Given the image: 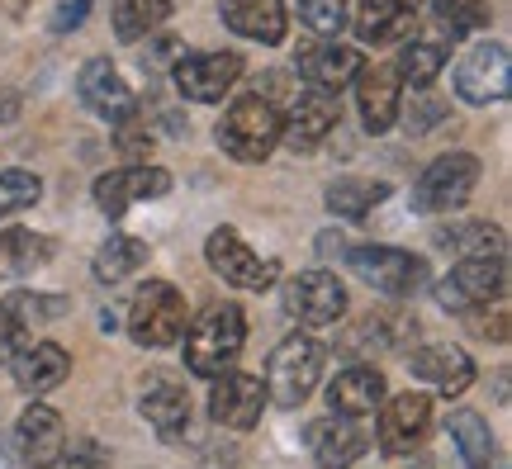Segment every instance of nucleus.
<instances>
[{
  "label": "nucleus",
  "mask_w": 512,
  "mask_h": 469,
  "mask_svg": "<svg viewBox=\"0 0 512 469\" xmlns=\"http://www.w3.org/2000/svg\"><path fill=\"white\" fill-rule=\"evenodd\" d=\"M280 143V109L266 95H238L228 114L219 119V147L223 157H233L242 166L266 162Z\"/></svg>",
  "instance_id": "f03ea898"
},
{
  "label": "nucleus",
  "mask_w": 512,
  "mask_h": 469,
  "mask_svg": "<svg viewBox=\"0 0 512 469\" xmlns=\"http://www.w3.org/2000/svg\"><path fill=\"white\" fill-rule=\"evenodd\" d=\"M38 195H43V181H38L34 171H0V223L10 214L34 209Z\"/></svg>",
  "instance_id": "72a5a7b5"
},
{
  "label": "nucleus",
  "mask_w": 512,
  "mask_h": 469,
  "mask_svg": "<svg viewBox=\"0 0 512 469\" xmlns=\"http://www.w3.org/2000/svg\"><path fill=\"white\" fill-rule=\"evenodd\" d=\"M323 199H328V209L337 218H351V223H356V218H366L375 204L389 199V185L384 181H332Z\"/></svg>",
  "instance_id": "473e14b6"
},
{
  "label": "nucleus",
  "mask_w": 512,
  "mask_h": 469,
  "mask_svg": "<svg viewBox=\"0 0 512 469\" xmlns=\"http://www.w3.org/2000/svg\"><path fill=\"white\" fill-rule=\"evenodd\" d=\"M285 313L304 327H328L347 313V289L332 271H304L285 285Z\"/></svg>",
  "instance_id": "9b49d317"
},
{
  "label": "nucleus",
  "mask_w": 512,
  "mask_h": 469,
  "mask_svg": "<svg viewBox=\"0 0 512 469\" xmlns=\"http://www.w3.org/2000/svg\"><path fill=\"white\" fill-rule=\"evenodd\" d=\"M418 29V0H361L356 10V38L370 48L399 43Z\"/></svg>",
  "instance_id": "4be33fe9"
},
{
  "label": "nucleus",
  "mask_w": 512,
  "mask_h": 469,
  "mask_svg": "<svg viewBox=\"0 0 512 469\" xmlns=\"http://www.w3.org/2000/svg\"><path fill=\"white\" fill-rule=\"evenodd\" d=\"M242 342H247V318H242L238 304L204 308L200 318L185 327V370L214 379L242 356Z\"/></svg>",
  "instance_id": "f257e3e1"
},
{
  "label": "nucleus",
  "mask_w": 512,
  "mask_h": 469,
  "mask_svg": "<svg viewBox=\"0 0 512 469\" xmlns=\"http://www.w3.org/2000/svg\"><path fill=\"white\" fill-rule=\"evenodd\" d=\"M413 105H408V119H413V133H422L427 124H437L441 119V100L437 95H427V86H413Z\"/></svg>",
  "instance_id": "e433bc0d"
},
{
  "label": "nucleus",
  "mask_w": 512,
  "mask_h": 469,
  "mask_svg": "<svg viewBox=\"0 0 512 469\" xmlns=\"http://www.w3.org/2000/svg\"><path fill=\"white\" fill-rule=\"evenodd\" d=\"M441 67H446V43L441 38H413V43H403L399 62H394L399 81H408V86H432Z\"/></svg>",
  "instance_id": "2f4dec72"
},
{
  "label": "nucleus",
  "mask_w": 512,
  "mask_h": 469,
  "mask_svg": "<svg viewBox=\"0 0 512 469\" xmlns=\"http://www.w3.org/2000/svg\"><path fill=\"white\" fill-rule=\"evenodd\" d=\"M437 247H441V252H456V256H503V252H508L503 233H498L494 223H484V218L437 228Z\"/></svg>",
  "instance_id": "c85d7f7f"
},
{
  "label": "nucleus",
  "mask_w": 512,
  "mask_h": 469,
  "mask_svg": "<svg viewBox=\"0 0 512 469\" xmlns=\"http://www.w3.org/2000/svg\"><path fill=\"white\" fill-rule=\"evenodd\" d=\"M19 337H24V327L10 318V308H0V365L19 351Z\"/></svg>",
  "instance_id": "58836bf2"
},
{
  "label": "nucleus",
  "mask_w": 512,
  "mask_h": 469,
  "mask_svg": "<svg viewBox=\"0 0 512 469\" xmlns=\"http://www.w3.org/2000/svg\"><path fill=\"white\" fill-rule=\"evenodd\" d=\"M204 261H209V271L214 275H223L228 285H242V289H271L275 280H280V266H275V261H261L233 228L209 233V242H204Z\"/></svg>",
  "instance_id": "9d476101"
},
{
  "label": "nucleus",
  "mask_w": 512,
  "mask_h": 469,
  "mask_svg": "<svg viewBox=\"0 0 512 469\" xmlns=\"http://www.w3.org/2000/svg\"><path fill=\"white\" fill-rule=\"evenodd\" d=\"M441 24L451 29V38L479 34V29H489V5H484V0H456V5L441 15Z\"/></svg>",
  "instance_id": "c9c22d12"
},
{
  "label": "nucleus",
  "mask_w": 512,
  "mask_h": 469,
  "mask_svg": "<svg viewBox=\"0 0 512 469\" xmlns=\"http://www.w3.org/2000/svg\"><path fill=\"white\" fill-rule=\"evenodd\" d=\"M143 417L157 427V436L166 441H176V436L190 432V394H185L181 384H171V379H152L143 389Z\"/></svg>",
  "instance_id": "a878e982"
},
{
  "label": "nucleus",
  "mask_w": 512,
  "mask_h": 469,
  "mask_svg": "<svg viewBox=\"0 0 512 469\" xmlns=\"http://www.w3.org/2000/svg\"><path fill=\"white\" fill-rule=\"evenodd\" d=\"M304 441H309L313 465L318 469H351L370 451V436L361 432V417H342V413L309 422Z\"/></svg>",
  "instance_id": "dca6fc26"
},
{
  "label": "nucleus",
  "mask_w": 512,
  "mask_h": 469,
  "mask_svg": "<svg viewBox=\"0 0 512 469\" xmlns=\"http://www.w3.org/2000/svg\"><path fill=\"white\" fill-rule=\"evenodd\" d=\"M76 95H81V105L100 114V119H110V124H128L133 114H138V95L128 91V81L114 72V62L105 57H91L81 76H76Z\"/></svg>",
  "instance_id": "2eb2a0df"
},
{
  "label": "nucleus",
  "mask_w": 512,
  "mask_h": 469,
  "mask_svg": "<svg viewBox=\"0 0 512 469\" xmlns=\"http://www.w3.org/2000/svg\"><path fill=\"white\" fill-rule=\"evenodd\" d=\"M67 375H72V356L57 342H29L15 351V379L24 394H53Z\"/></svg>",
  "instance_id": "b1692460"
},
{
  "label": "nucleus",
  "mask_w": 512,
  "mask_h": 469,
  "mask_svg": "<svg viewBox=\"0 0 512 469\" xmlns=\"http://www.w3.org/2000/svg\"><path fill=\"white\" fill-rule=\"evenodd\" d=\"M86 10H91V0H67L62 10L53 15V34H67V29H76L81 19H86Z\"/></svg>",
  "instance_id": "ea45409f"
},
{
  "label": "nucleus",
  "mask_w": 512,
  "mask_h": 469,
  "mask_svg": "<svg viewBox=\"0 0 512 469\" xmlns=\"http://www.w3.org/2000/svg\"><path fill=\"white\" fill-rule=\"evenodd\" d=\"M67 446V427H62V417L53 413V408H43V403H34V408H24V417L15 422V455L24 460V465L43 469L48 460H57V451Z\"/></svg>",
  "instance_id": "412c9836"
},
{
  "label": "nucleus",
  "mask_w": 512,
  "mask_h": 469,
  "mask_svg": "<svg viewBox=\"0 0 512 469\" xmlns=\"http://www.w3.org/2000/svg\"><path fill=\"white\" fill-rule=\"evenodd\" d=\"M446 432H451V441H456L460 469H489L494 465V432H489V422H484L479 413H470V408L451 413Z\"/></svg>",
  "instance_id": "cd10ccee"
},
{
  "label": "nucleus",
  "mask_w": 512,
  "mask_h": 469,
  "mask_svg": "<svg viewBox=\"0 0 512 469\" xmlns=\"http://www.w3.org/2000/svg\"><path fill=\"white\" fill-rule=\"evenodd\" d=\"M261 408H266V384L247 370H219L214 384H209V417L219 427H233V432H252L261 422Z\"/></svg>",
  "instance_id": "1a4fd4ad"
},
{
  "label": "nucleus",
  "mask_w": 512,
  "mask_h": 469,
  "mask_svg": "<svg viewBox=\"0 0 512 469\" xmlns=\"http://www.w3.org/2000/svg\"><path fill=\"white\" fill-rule=\"evenodd\" d=\"M318 375H323V346L313 337H285L266 361V403L290 413L318 389Z\"/></svg>",
  "instance_id": "7ed1b4c3"
},
{
  "label": "nucleus",
  "mask_w": 512,
  "mask_h": 469,
  "mask_svg": "<svg viewBox=\"0 0 512 469\" xmlns=\"http://www.w3.org/2000/svg\"><path fill=\"white\" fill-rule=\"evenodd\" d=\"M219 10L233 34L252 38V43H266V48H275L285 38V24H290L285 0H223Z\"/></svg>",
  "instance_id": "5701e85b"
},
{
  "label": "nucleus",
  "mask_w": 512,
  "mask_h": 469,
  "mask_svg": "<svg viewBox=\"0 0 512 469\" xmlns=\"http://www.w3.org/2000/svg\"><path fill=\"white\" fill-rule=\"evenodd\" d=\"M242 76V57L238 53H185L176 62V91L185 100H200V105H214L238 86Z\"/></svg>",
  "instance_id": "4468645a"
},
{
  "label": "nucleus",
  "mask_w": 512,
  "mask_h": 469,
  "mask_svg": "<svg viewBox=\"0 0 512 469\" xmlns=\"http://www.w3.org/2000/svg\"><path fill=\"white\" fill-rule=\"evenodd\" d=\"M413 375H418L422 384H432L437 394L460 398L475 384V361H470L465 346L432 342V346H422V351H413Z\"/></svg>",
  "instance_id": "6ab92c4d"
},
{
  "label": "nucleus",
  "mask_w": 512,
  "mask_h": 469,
  "mask_svg": "<svg viewBox=\"0 0 512 469\" xmlns=\"http://www.w3.org/2000/svg\"><path fill=\"white\" fill-rule=\"evenodd\" d=\"M43 469H100V455H95V446H76V451H57V460H48Z\"/></svg>",
  "instance_id": "4c0bfd02"
},
{
  "label": "nucleus",
  "mask_w": 512,
  "mask_h": 469,
  "mask_svg": "<svg viewBox=\"0 0 512 469\" xmlns=\"http://www.w3.org/2000/svg\"><path fill=\"white\" fill-rule=\"evenodd\" d=\"M147 261V242L138 237H124V233H110V242L95 252V280H105V285H119L128 275L138 271Z\"/></svg>",
  "instance_id": "7c9ffc66"
},
{
  "label": "nucleus",
  "mask_w": 512,
  "mask_h": 469,
  "mask_svg": "<svg viewBox=\"0 0 512 469\" xmlns=\"http://www.w3.org/2000/svg\"><path fill=\"white\" fill-rule=\"evenodd\" d=\"M337 128V95L332 91H304L290 105V114H280V138L294 147V152H313V147Z\"/></svg>",
  "instance_id": "a211bd4d"
},
{
  "label": "nucleus",
  "mask_w": 512,
  "mask_h": 469,
  "mask_svg": "<svg viewBox=\"0 0 512 469\" xmlns=\"http://www.w3.org/2000/svg\"><path fill=\"white\" fill-rule=\"evenodd\" d=\"M128 337L147 351H162L176 337H185V299L176 285L166 280H147L138 289V299L128 308Z\"/></svg>",
  "instance_id": "39448f33"
},
{
  "label": "nucleus",
  "mask_w": 512,
  "mask_h": 469,
  "mask_svg": "<svg viewBox=\"0 0 512 469\" xmlns=\"http://www.w3.org/2000/svg\"><path fill=\"white\" fill-rule=\"evenodd\" d=\"M356 109H361V124L370 128V133H389V128L399 124L403 114V81L394 67H384V62H375V67H361L356 72Z\"/></svg>",
  "instance_id": "f3484780"
},
{
  "label": "nucleus",
  "mask_w": 512,
  "mask_h": 469,
  "mask_svg": "<svg viewBox=\"0 0 512 469\" xmlns=\"http://www.w3.org/2000/svg\"><path fill=\"white\" fill-rule=\"evenodd\" d=\"M432 427V398L427 394H399L389 398L380 413V451L384 455H408Z\"/></svg>",
  "instance_id": "aec40b11"
},
{
  "label": "nucleus",
  "mask_w": 512,
  "mask_h": 469,
  "mask_svg": "<svg viewBox=\"0 0 512 469\" xmlns=\"http://www.w3.org/2000/svg\"><path fill=\"white\" fill-rule=\"evenodd\" d=\"M166 190H171V171L147 166V162H133V166H124V171H105V176L95 181V204H100V214L124 218L133 204H143V199H162Z\"/></svg>",
  "instance_id": "ddd939ff"
},
{
  "label": "nucleus",
  "mask_w": 512,
  "mask_h": 469,
  "mask_svg": "<svg viewBox=\"0 0 512 469\" xmlns=\"http://www.w3.org/2000/svg\"><path fill=\"white\" fill-rule=\"evenodd\" d=\"M53 261V237L29 233V228H5L0 233V280H15V275H29L38 266Z\"/></svg>",
  "instance_id": "bb28decb"
},
{
  "label": "nucleus",
  "mask_w": 512,
  "mask_h": 469,
  "mask_svg": "<svg viewBox=\"0 0 512 469\" xmlns=\"http://www.w3.org/2000/svg\"><path fill=\"white\" fill-rule=\"evenodd\" d=\"M299 19H304V29L318 38H337L347 29V0H299Z\"/></svg>",
  "instance_id": "f704fd0d"
},
{
  "label": "nucleus",
  "mask_w": 512,
  "mask_h": 469,
  "mask_svg": "<svg viewBox=\"0 0 512 469\" xmlns=\"http://www.w3.org/2000/svg\"><path fill=\"white\" fill-rule=\"evenodd\" d=\"M384 403V375L375 365H351L328 384V408L342 417H370Z\"/></svg>",
  "instance_id": "393cba45"
},
{
  "label": "nucleus",
  "mask_w": 512,
  "mask_h": 469,
  "mask_svg": "<svg viewBox=\"0 0 512 469\" xmlns=\"http://www.w3.org/2000/svg\"><path fill=\"white\" fill-rule=\"evenodd\" d=\"M294 67H299V76L309 81L313 91L342 95L356 81V72L366 67V57H361V48H347L337 38H313V43H304L294 53Z\"/></svg>",
  "instance_id": "f8f14e48"
},
{
  "label": "nucleus",
  "mask_w": 512,
  "mask_h": 469,
  "mask_svg": "<svg viewBox=\"0 0 512 469\" xmlns=\"http://www.w3.org/2000/svg\"><path fill=\"white\" fill-rule=\"evenodd\" d=\"M176 10V0H114V34L124 43H138V38L157 34Z\"/></svg>",
  "instance_id": "c756f323"
},
{
  "label": "nucleus",
  "mask_w": 512,
  "mask_h": 469,
  "mask_svg": "<svg viewBox=\"0 0 512 469\" xmlns=\"http://www.w3.org/2000/svg\"><path fill=\"white\" fill-rule=\"evenodd\" d=\"M503 289H508L503 256H460L451 275L437 280V304L451 308V313H475V308L498 304Z\"/></svg>",
  "instance_id": "20e7f679"
},
{
  "label": "nucleus",
  "mask_w": 512,
  "mask_h": 469,
  "mask_svg": "<svg viewBox=\"0 0 512 469\" xmlns=\"http://www.w3.org/2000/svg\"><path fill=\"white\" fill-rule=\"evenodd\" d=\"M479 185V157L470 152H446L437 162L427 166L413 185V209L418 214H456L470 204Z\"/></svg>",
  "instance_id": "423d86ee"
},
{
  "label": "nucleus",
  "mask_w": 512,
  "mask_h": 469,
  "mask_svg": "<svg viewBox=\"0 0 512 469\" xmlns=\"http://www.w3.org/2000/svg\"><path fill=\"white\" fill-rule=\"evenodd\" d=\"M347 261L370 289H380L389 299H408L427 285V266L403 247H351Z\"/></svg>",
  "instance_id": "0eeeda50"
},
{
  "label": "nucleus",
  "mask_w": 512,
  "mask_h": 469,
  "mask_svg": "<svg viewBox=\"0 0 512 469\" xmlns=\"http://www.w3.org/2000/svg\"><path fill=\"white\" fill-rule=\"evenodd\" d=\"M508 86H512V57L494 38L475 43L456 62V91L465 105H498V100H508Z\"/></svg>",
  "instance_id": "6e6552de"
}]
</instances>
